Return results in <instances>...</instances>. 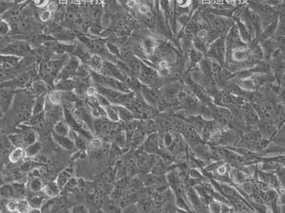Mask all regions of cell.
Wrapping results in <instances>:
<instances>
[{
	"instance_id": "cell-37",
	"label": "cell",
	"mask_w": 285,
	"mask_h": 213,
	"mask_svg": "<svg viewBox=\"0 0 285 213\" xmlns=\"http://www.w3.org/2000/svg\"><path fill=\"white\" fill-rule=\"evenodd\" d=\"M106 114V118L110 120V122L117 123L120 122L119 119L118 108L117 105L110 104L105 108Z\"/></svg>"
},
{
	"instance_id": "cell-2",
	"label": "cell",
	"mask_w": 285,
	"mask_h": 213,
	"mask_svg": "<svg viewBox=\"0 0 285 213\" xmlns=\"http://www.w3.org/2000/svg\"><path fill=\"white\" fill-rule=\"evenodd\" d=\"M76 36L80 42L84 45L92 54L100 55L104 60H110L114 63L118 60L108 51L106 46L107 41L104 38H92L84 34H77Z\"/></svg>"
},
{
	"instance_id": "cell-19",
	"label": "cell",
	"mask_w": 285,
	"mask_h": 213,
	"mask_svg": "<svg viewBox=\"0 0 285 213\" xmlns=\"http://www.w3.org/2000/svg\"><path fill=\"white\" fill-rule=\"evenodd\" d=\"M140 44L146 56L152 57L154 56V54L156 52V50L158 46L156 40L152 38H149V36L142 38V41L140 42Z\"/></svg>"
},
{
	"instance_id": "cell-24",
	"label": "cell",
	"mask_w": 285,
	"mask_h": 213,
	"mask_svg": "<svg viewBox=\"0 0 285 213\" xmlns=\"http://www.w3.org/2000/svg\"><path fill=\"white\" fill-rule=\"evenodd\" d=\"M48 96V94H45L36 97L33 104L32 116L38 115V114L44 113Z\"/></svg>"
},
{
	"instance_id": "cell-44",
	"label": "cell",
	"mask_w": 285,
	"mask_h": 213,
	"mask_svg": "<svg viewBox=\"0 0 285 213\" xmlns=\"http://www.w3.org/2000/svg\"><path fill=\"white\" fill-rule=\"evenodd\" d=\"M174 6L178 9H188L192 4V0H174Z\"/></svg>"
},
{
	"instance_id": "cell-56",
	"label": "cell",
	"mask_w": 285,
	"mask_h": 213,
	"mask_svg": "<svg viewBox=\"0 0 285 213\" xmlns=\"http://www.w3.org/2000/svg\"><path fill=\"white\" fill-rule=\"evenodd\" d=\"M118 2L120 3V5L122 6H124L125 5L126 2L127 0H118Z\"/></svg>"
},
{
	"instance_id": "cell-11",
	"label": "cell",
	"mask_w": 285,
	"mask_h": 213,
	"mask_svg": "<svg viewBox=\"0 0 285 213\" xmlns=\"http://www.w3.org/2000/svg\"><path fill=\"white\" fill-rule=\"evenodd\" d=\"M140 94L148 104L157 109L158 104L162 97L160 88L142 85L140 87Z\"/></svg>"
},
{
	"instance_id": "cell-15",
	"label": "cell",
	"mask_w": 285,
	"mask_h": 213,
	"mask_svg": "<svg viewBox=\"0 0 285 213\" xmlns=\"http://www.w3.org/2000/svg\"><path fill=\"white\" fill-rule=\"evenodd\" d=\"M259 43L260 44L262 50L263 54H264V60L270 61L273 54L279 48L276 38H272L259 40Z\"/></svg>"
},
{
	"instance_id": "cell-35",
	"label": "cell",
	"mask_w": 285,
	"mask_h": 213,
	"mask_svg": "<svg viewBox=\"0 0 285 213\" xmlns=\"http://www.w3.org/2000/svg\"><path fill=\"white\" fill-rule=\"evenodd\" d=\"M26 157L24 148H14L9 155V160L13 164H16Z\"/></svg>"
},
{
	"instance_id": "cell-45",
	"label": "cell",
	"mask_w": 285,
	"mask_h": 213,
	"mask_svg": "<svg viewBox=\"0 0 285 213\" xmlns=\"http://www.w3.org/2000/svg\"><path fill=\"white\" fill-rule=\"evenodd\" d=\"M222 204L219 201L214 200L208 204V209L212 212H222Z\"/></svg>"
},
{
	"instance_id": "cell-40",
	"label": "cell",
	"mask_w": 285,
	"mask_h": 213,
	"mask_svg": "<svg viewBox=\"0 0 285 213\" xmlns=\"http://www.w3.org/2000/svg\"><path fill=\"white\" fill-rule=\"evenodd\" d=\"M274 38H285V14L279 15V22Z\"/></svg>"
},
{
	"instance_id": "cell-41",
	"label": "cell",
	"mask_w": 285,
	"mask_h": 213,
	"mask_svg": "<svg viewBox=\"0 0 285 213\" xmlns=\"http://www.w3.org/2000/svg\"><path fill=\"white\" fill-rule=\"evenodd\" d=\"M12 25L6 20L1 19V23H0V32H1L2 38L6 36L10 35L12 32Z\"/></svg>"
},
{
	"instance_id": "cell-27",
	"label": "cell",
	"mask_w": 285,
	"mask_h": 213,
	"mask_svg": "<svg viewBox=\"0 0 285 213\" xmlns=\"http://www.w3.org/2000/svg\"><path fill=\"white\" fill-rule=\"evenodd\" d=\"M278 22H279V16H278L270 24H268L266 28H263L260 40L274 38L278 28Z\"/></svg>"
},
{
	"instance_id": "cell-55",
	"label": "cell",
	"mask_w": 285,
	"mask_h": 213,
	"mask_svg": "<svg viewBox=\"0 0 285 213\" xmlns=\"http://www.w3.org/2000/svg\"><path fill=\"white\" fill-rule=\"evenodd\" d=\"M9 1L12 2L15 4H19V3L24 2L28 1V0H9Z\"/></svg>"
},
{
	"instance_id": "cell-9",
	"label": "cell",
	"mask_w": 285,
	"mask_h": 213,
	"mask_svg": "<svg viewBox=\"0 0 285 213\" xmlns=\"http://www.w3.org/2000/svg\"><path fill=\"white\" fill-rule=\"evenodd\" d=\"M44 114L46 124H52L54 126L58 120L64 119L65 108L62 104H56L50 102L48 96Z\"/></svg>"
},
{
	"instance_id": "cell-26",
	"label": "cell",
	"mask_w": 285,
	"mask_h": 213,
	"mask_svg": "<svg viewBox=\"0 0 285 213\" xmlns=\"http://www.w3.org/2000/svg\"><path fill=\"white\" fill-rule=\"evenodd\" d=\"M54 86L55 90H61V92H74L76 86V80L74 78L63 80L55 84Z\"/></svg>"
},
{
	"instance_id": "cell-36",
	"label": "cell",
	"mask_w": 285,
	"mask_h": 213,
	"mask_svg": "<svg viewBox=\"0 0 285 213\" xmlns=\"http://www.w3.org/2000/svg\"><path fill=\"white\" fill-rule=\"evenodd\" d=\"M42 148V144L38 140L32 144H30L24 148L26 157L33 158L36 156L41 152Z\"/></svg>"
},
{
	"instance_id": "cell-3",
	"label": "cell",
	"mask_w": 285,
	"mask_h": 213,
	"mask_svg": "<svg viewBox=\"0 0 285 213\" xmlns=\"http://www.w3.org/2000/svg\"><path fill=\"white\" fill-rule=\"evenodd\" d=\"M95 85L96 86L98 93L104 96L112 104L125 106L129 107L133 103L136 97L134 92L130 93H124L119 90L107 88L103 86Z\"/></svg>"
},
{
	"instance_id": "cell-22",
	"label": "cell",
	"mask_w": 285,
	"mask_h": 213,
	"mask_svg": "<svg viewBox=\"0 0 285 213\" xmlns=\"http://www.w3.org/2000/svg\"><path fill=\"white\" fill-rule=\"evenodd\" d=\"M232 18L234 20L236 24L237 25L240 34L243 41L248 44L252 40V36H251L249 30H248L244 22L238 16H233Z\"/></svg>"
},
{
	"instance_id": "cell-18",
	"label": "cell",
	"mask_w": 285,
	"mask_h": 213,
	"mask_svg": "<svg viewBox=\"0 0 285 213\" xmlns=\"http://www.w3.org/2000/svg\"><path fill=\"white\" fill-rule=\"evenodd\" d=\"M52 138L60 147L66 150H72L75 148L74 142L70 136H60L52 132Z\"/></svg>"
},
{
	"instance_id": "cell-47",
	"label": "cell",
	"mask_w": 285,
	"mask_h": 213,
	"mask_svg": "<svg viewBox=\"0 0 285 213\" xmlns=\"http://www.w3.org/2000/svg\"><path fill=\"white\" fill-rule=\"evenodd\" d=\"M15 4V3L9 0H1L0 1V10H1V15L4 14L5 12L9 11Z\"/></svg>"
},
{
	"instance_id": "cell-32",
	"label": "cell",
	"mask_w": 285,
	"mask_h": 213,
	"mask_svg": "<svg viewBox=\"0 0 285 213\" xmlns=\"http://www.w3.org/2000/svg\"><path fill=\"white\" fill-rule=\"evenodd\" d=\"M21 134H22L24 138L25 148L38 140V134L33 129L26 128Z\"/></svg>"
},
{
	"instance_id": "cell-34",
	"label": "cell",
	"mask_w": 285,
	"mask_h": 213,
	"mask_svg": "<svg viewBox=\"0 0 285 213\" xmlns=\"http://www.w3.org/2000/svg\"><path fill=\"white\" fill-rule=\"evenodd\" d=\"M1 199L10 200L16 198V194H15V190L14 186L10 185V184H4L2 186L1 190Z\"/></svg>"
},
{
	"instance_id": "cell-1",
	"label": "cell",
	"mask_w": 285,
	"mask_h": 213,
	"mask_svg": "<svg viewBox=\"0 0 285 213\" xmlns=\"http://www.w3.org/2000/svg\"><path fill=\"white\" fill-rule=\"evenodd\" d=\"M68 57V54H64L58 58L54 57L42 62L38 68V74L42 77V80H45L46 83L52 82L54 84L55 78Z\"/></svg>"
},
{
	"instance_id": "cell-48",
	"label": "cell",
	"mask_w": 285,
	"mask_h": 213,
	"mask_svg": "<svg viewBox=\"0 0 285 213\" xmlns=\"http://www.w3.org/2000/svg\"><path fill=\"white\" fill-rule=\"evenodd\" d=\"M50 0H32V4L36 9H44L50 4Z\"/></svg>"
},
{
	"instance_id": "cell-25",
	"label": "cell",
	"mask_w": 285,
	"mask_h": 213,
	"mask_svg": "<svg viewBox=\"0 0 285 213\" xmlns=\"http://www.w3.org/2000/svg\"><path fill=\"white\" fill-rule=\"evenodd\" d=\"M53 132L58 135L70 136L72 132V128L70 124L67 123L66 120L63 119V120H58L53 126Z\"/></svg>"
},
{
	"instance_id": "cell-10",
	"label": "cell",
	"mask_w": 285,
	"mask_h": 213,
	"mask_svg": "<svg viewBox=\"0 0 285 213\" xmlns=\"http://www.w3.org/2000/svg\"><path fill=\"white\" fill-rule=\"evenodd\" d=\"M16 90L10 87H1L0 92V108L2 116L12 108L16 95Z\"/></svg>"
},
{
	"instance_id": "cell-16",
	"label": "cell",
	"mask_w": 285,
	"mask_h": 213,
	"mask_svg": "<svg viewBox=\"0 0 285 213\" xmlns=\"http://www.w3.org/2000/svg\"><path fill=\"white\" fill-rule=\"evenodd\" d=\"M218 129L220 127L214 119L206 120L202 133L200 134L201 138L204 142H208L211 138Z\"/></svg>"
},
{
	"instance_id": "cell-42",
	"label": "cell",
	"mask_w": 285,
	"mask_h": 213,
	"mask_svg": "<svg viewBox=\"0 0 285 213\" xmlns=\"http://www.w3.org/2000/svg\"><path fill=\"white\" fill-rule=\"evenodd\" d=\"M13 186L14 188L16 198L22 199L26 194V186L22 184H13Z\"/></svg>"
},
{
	"instance_id": "cell-14",
	"label": "cell",
	"mask_w": 285,
	"mask_h": 213,
	"mask_svg": "<svg viewBox=\"0 0 285 213\" xmlns=\"http://www.w3.org/2000/svg\"><path fill=\"white\" fill-rule=\"evenodd\" d=\"M160 140L158 134L152 133L146 138L142 145V150L149 154H159L160 150Z\"/></svg>"
},
{
	"instance_id": "cell-4",
	"label": "cell",
	"mask_w": 285,
	"mask_h": 213,
	"mask_svg": "<svg viewBox=\"0 0 285 213\" xmlns=\"http://www.w3.org/2000/svg\"><path fill=\"white\" fill-rule=\"evenodd\" d=\"M33 52L32 44L22 38L12 40L2 48V54L12 55L21 58L31 56Z\"/></svg>"
},
{
	"instance_id": "cell-20",
	"label": "cell",
	"mask_w": 285,
	"mask_h": 213,
	"mask_svg": "<svg viewBox=\"0 0 285 213\" xmlns=\"http://www.w3.org/2000/svg\"><path fill=\"white\" fill-rule=\"evenodd\" d=\"M48 84L43 80H33L31 85V90L33 94L36 97L48 94Z\"/></svg>"
},
{
	"instance_id": "cell-46",
	"label": "cell",
	"mask_w": 285,
	"mask_h": 213,
	"mask_svg": "<svg viewBox=\"0 0 285 213\" xmlns=\"http://www.w3.org/2000/svg\"><path fill=\"white\" fill-rule=\"evenodd\" d=\"M19 199L14 198L8 201L6 204V210L12 212H18Z\"/></svg>"
},
{
	"instance_id": "cell-6",
	"label": "cell",
	"mask_w": 285,
	"mask_h": 213,
	"mask_svg": "<svg viewBox=\"0 0 285 213\" xmlns=\"http://www.w3.org/2000/svg\"><path fill=\"white\" fill-rule=\"evenodd\" d=\"M92 80L95 84L103 86L112 90H119L124 93H130L134 90L129 88L128 85L126 84L122 80L114 77L105 76L97 72H92Z\"/></svg>"
},
{
	"instance_id": "cell-53",
	"label": "cell",
	"mask_w": 285,
	"mask_h": 213,
	"mask_svg": "<svg viewBox=\"0 0 285 213\" xmlns=\"http://www.w3.org/2000/svg\"><path fill=\"white\" fill-rule=\"evenodd\" d=\"M71 211L72 212L85 213L88 212V210L84 204H77L74 207L72 208Z\"/></svg>"
},
{
	"instance_id": "cell-17",
	"label": "cell",
	"mask_w": 285,
	"mask_h": 213,
	"mask_svg": "<svg viewBox=\"0 0 285 213\" xmlns=\"http://www.w3.org/2000/svg\"><path fill=\"white\" fill-rule=\"evenodd\" d=\"M23 58L12 55H1V71L13 70L19 66Z\"/></svg>"
},
{
	"instance_id": "cell-7",
	"label": "cell",
	"mask_w": 285,
	"mask_h": 213,
	"mask_svg": "<svg viewBox=\"0 0 285 213\" xmlns=\"http://www.w3.org/2000/svg\"><path fill=\"white\" fill-rule=\"evenodd\" d=\"M226 35L218 38L210 45L206 56L224 67L226 62Z\"/></svg>"
},
{
	"instance_id": "cell-31",
	"label": "cell",
	"mask_w": 285,
	"mask_h": 213,
	"mask_svg": "<svg viewBox=\"0 0 285 213\" xmlns=\"http://www.w3.org/2000/svg\"><path fill=\"white\" fill-rule=\"evenodd\" d=\"M54 14V12L48 8H44V9L38 10L36 12V19L42 23H48L53 20Z\"/></svg>"
},
{
	"instance_id": "cell-52",
	"label": "cell",
	"mask_w": 285,
	"mask_h": 213,
	"mask_svg": "<svg viewBox=\"0 0 285 213\" xmlns=\"http://www.w3.org/2000/svg\"><path fill=\"white\" fill-rule=\"evenodd\" d=\"M261 4L270 6H276L281 4L280 0H258Z\"/></svg>"
},
{
	"instance_id": "cell-21",
	"label": "cell",
	"mask_w": 285,
	"mask_h": 213,
	"mask_svg": "<svg viewBox=\"0 0 285 213\" xmlns=\"http://www.w3.org/2000/svg\"><path fill=\"white\" fill-rule=\"evenodd\" d=\"M104 60V58L100 55L93 54L87 62L86 66L90 68V71L100 73L103 68Z\"/></svg>"
},
{
	"instance_id": "cell-29",
	"label": "cell",
	"mask_w": 285,
	"mask_h": 213,
	"mask_svg": "<svg viewBox=\"0 0 285 213\" xmlns=\"http://www.w3.org/2000/svg\"><path fill=\"white\" fill-rule=\"evenodd\" d=\"M72 172H73L70 169H66L62 171L57 176L56 182L61 190L64 188L68 182L71 180Z\"/></svg>"
},
{
	"instance_id": "cell-30",
	"label": "cell",
	"mask_w": 285,
	"mask_h": 213,
	"mask_svg": "<svg viewBox=\"0 0 285 213\" xmlns=\"http://www.w3.org/2000/svg\"><path fill=\"white\" fill-rule=\"evenodd\" d=\"M61 188H60V186L56 184V181L55 182H48L46 185L44 186V188L42 191L44 192L46 196H48V198H54L56 197L58 194L61 192Z\"/></svg>"
},
{
	"instance_id": "cell-43",
	"label": "cell",
	"mask_w": 285,
	"mask_h": 213,
	"mask_svg": "<svg viewBox=\"0 0 285 213\" xmlns=\"http://www.w3.org/2000/svg\"><path fill=\"white\" fill-rule=\"evenodd\" d=\"M30 209H31V207H30V204H28V200L24 198L19 199L18 212H30Z\"/></svg>"
},
{
	"instance_id": "cell-38",
	"label": "cell",
	"mask_w": 285,
	"mask_h": 213,
	"mask_svg": "<svg viewBox=\"0 0 285 213\" xmlns=\"http://www.w3.org/2000/svg\"><path fill=\"white\" fill-rule=\"evenodd\" d=\"M28 188L33 192H38L42 191L44 185L42 180L38 177H33L28 181Z\"/></svg>"
},
{
	"instance_id": "cell-49",
	"label": "cell",
	"mask_w": 285,
	"mask_h": 213,
	"mask_svg": "<svg viewBox=\"0 0 285 213\" xmlns=\"http://www.w3.org/2000/svg\"><path fill=\"white\" fill-rule=\"evenodd\" d=\"M96 98L97 100H98V103L100 104L103 108H105L106 107L112 104L110 103V100H107L104 96L100 94V93L97 94L96 96Z\"/></svg>"
},
{
	"instance_id": "cell-28",
	"label": "cell",
	"mask_w": 285,
	"mask_h": 213,
	"mask_svg": "<svg viewBox=\"0 0 285 213\" xmlns=\"http://www.w3.org/2000/svg\"><path fill=\"white\" fill-rule=\"evenodd\" d=\"M118 108L119 119L124 122H130L135 119L134 114L128 107L125 106L117 105Z\"/></svg>"
},
{
	"instance_id": "cell-50",
	"label": "cell",
	"mask_w": 285,
	"mask_h": 213,
	"mask_svg": "<svg viewBox=\"0 0 285 213\" xmlns=\"http://www.w3.org/2000/svg\"><path fill=\"white\" fill-rule=\"evenodd\" d=\"M276 174L280 181L281 186L285 184V166H281L276 171Z\"/></svg>"
},
{
	"instance_id": "cell-12",
	"label": "cell",
	"mask_w": 285,
	"mask_h": 213,
	"mask_svg": "<svg viewBox=\"0 0 285 213\" xmlns=\"http://www.w3.org/2000/svg\"><path fill=\"white\" fill-rule=\"evenodd\" d=\"M278 128L272 119L260 118L258 125V130L262 136L271 139L276 135Z\"/></svg>"
},
{
	"instance_id": "cell-23",
	"label": "cell",
	"mask_w": 285,
	"mask_h": 213,
	"mask_svg": "<svg viewBox=\"0 0 285 213\" xmlns=\"http://www.w3.org/2000/svg\"><path fill=\"white\" fill-rule=\"evenodd\" d=\"M40 194V192H35L34 196H33L32 197L30 198L28 200V204H30L31 208L42 210L44 204L50 198L48 196L44 194L43 191L42 192V194Z\"/></svg>"
},
{
	"instance_id": "cell-13",
	"label": "cell",
	"mask_w": 285,
	"mask_h": 213,
	"mask_svg": "<svg viewBox=\"0 0 285 213\" xmlns=\"http://www.w3.org/2000/svg\"><path fill=\"white\" fill-rule=\"evenodd\" d=\"M256 176H258V180L262 184L273 188L278 190L280 188V181L274 172H266V171L256 169Z\"/></svg>"
},
{
	"instance_id": "cell-39",
	"label": "cell",
	"mask_w": 285,
	"mask_h": 213,
	"mask_svg": "<svg viewBox=\"0 0 285 213\" xmlns=\"http://www.w3.org/2000/svg\"><path fill=\"white\" fill-rule=\"evenodd\" d=\"M8 138L15 148H24L25 144L24 138L22 134H13L8 136Z\"/></svg>"
},
{
	"instance_id": "cell-33",
	"label": "cell",
	"mask_w": 285,
	"mask_h": 213,
	"mask_svg": "<svg viewBox=\"0 0 285 213\" xmlns=\"http://www.w3.org/2000/svg\"><path fill=\"white\" fill-rule=\"evenodd\" d=\"M24 124L30 126L34 127V128H42L44 124H46L44 114H42L32 116L28 122H25Z\"/></svg>"
},
{
	"instance_id": "cell-5",
	"label": "cell",
	"mask_w": 285,
	"mask_h": 213,
	"mask_svg": "<svg viewBox=\"0 0 285 213\" xmlns=\"http://www.w3.org/2000/svg\"><path fill=\"white\" fill-rule=\"evenodd\" d=\"M138 80L142 85L158 88L164 86V78L159 75L156 68L150 66L148 64L142 62V60Z\"/></svg>"
},
{
	"instance_id": "cell-54",
	"label": "cell",
	"mask_w": 285,
	"mask_h": 213,
	"mask_svg": "<svg viewBox=\"0 0 285 213\" xmlns=\"http://www.w3.org/2000/svg\"><path fill=\"white\" fill-rule=\"evenodd\" d=\"M282 53L285 56V38H276Z\"/></svg>"
},
{
	"instance_id": "cell-51",
	"label": "cell",
	"mask_w": 285,
	"mask_h": 213,
	"mask_svg": "<svg viewBox=\"0 0 285 213\" xmlns=\"http://www.w3.org/2000/svg\"><path fill=\"white\" fill-rule=\"evenodd\" d=\"M138 5V0H127L124 6L130 10H136Z\"/></svg>"
},
{
	"instance_id": "cell-8",
	"label": "cell",
	"mask_w": 285,
	"mask_h": 213,
	"mask_svg": "<svg viewBox=\"0 0 285 213\" xmlns=\"http://www.w3.org/2000/svg\"><path fill=\"white\" fill-rule=\"evenodd\" d=\"M82 64L80 58L74 55L68 57V60L62 67L61 71L60 72L56 78H55L54 85L61 82V80L74 78Z\"/></svg>"
}]
</instances>
